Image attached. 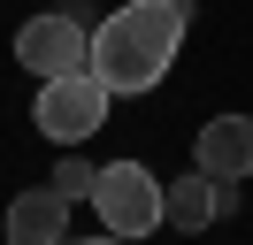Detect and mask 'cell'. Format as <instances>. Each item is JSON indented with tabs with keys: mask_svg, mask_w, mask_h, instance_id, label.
Segmentation results:
<instances>
[{
	"mask_svg": "<svg viewBox=\"0 0 253 245\" xmlns=\"http://www.w3.org/2000/svg\"><path fill=\"white\" fill-rule=\"evenodd\" d=\"M192 168L215 176V184L253 176V115H215V122L200 130V146H192Z\"/></svg>",
	"mask_w": 253,
	"mask_h": 245,
	"instance_id": "cell-5",
	"label": "cell"
},
{
	"mask_svg": "<svg viewBox=\"0 0 253 245\" xmlns=\"http://www.w3.org/2000/svg\"><path fill=\"white\" fill-rule=\"evenodd\" d=\"M62 245H130V238H115V230H100V238H62Z\"/></svg>",
	"mask_w": 253,
	"mask_h": 245,
	"instance_id": "cell-9",
	"label": "cell"
},
{
	"mask_svg": "<svg viewBox=\"0 0 253 245\" xmlns=\"http://www.w3.org/2000/svg\"><path fill=\"white\" fill-rule=\"evenodd\" d=\"M230 207H238V192L215 184V176H200V168L176 176V184H161V222H169V230H192V238H200L207 222H222Z\"/></svg>",
	"mask_w": 253,
	"mask_h": 245,
	"instance_id": "cell-6",
	"label": "cell"
},
{
	"mask_svg": "<svg viewBox=\"0 0 253 245\" xmlns=\"http://www.w3.org/2000/svg\"><path fill=\"white\" fill-rule=\"evenodd\" d=\"M92 207H100V222H108L115 238L138 245L146 230H161V176L146 161H108L92 176Z\"/></svg>",
	"mask_w": 253,
	"mask_h": 245,
	"instance_id": "cell-3",
	"label": "cell"
},
{
	"mask_svg": "<svg viewBox=\"0 0 253 245\" xmlns=\"http://www.w3.org/2000/svg\"><path fill=\"white\" fill-rule=\"evenodd\" d=\"M108 100L115 92L100 84L92 69H69V77H39V107L31 122L54 138V146H84L92 130H108Z\"/></svg>",
	"mask_w": 253,
	"mask_h": 245,
	"instance_id": "cell-2",
	"label": "cell"
},
{
	"mask_svg": "<svg viewBox=\"0 0 253 245\" xmlns=\"http://www.w3.org/2000/svg\"><path fill=\"white\" fill-rule=\"evenodd\" d=\"M16 61H23L31 77H69V69H92V31H84L77 15L46 8V15H31V23L16 31Z\"/></svg>",
	"mask_w": 253,
	"mask_h": 245,
	"instance_id": "cell-4",
	"label": "cell"
},
{
	"mask_svg": "<svg viewBox=\"0 0 253 245\" xmlns=\"http://www.w3.org/2000/svg\"><path fill=\"white\" fill-rule=\"evenodd\" d=\"M62 238H69V199L54 184L8 199V245H62Z\"/></svg>",
	"mask_w": 253,
	"mask_h": 245,
	"instance_id": "cell-7",
	"label": "cell"
},
{
	"mask_svg": "<svg viewBox=\"0 0 253 245\" xmlns=\"http://www.w3.org/2000/svg\"><path fill=\"white\" fill-rule=\"evenodd\" d=\"M184 23H192L184 0H130V8H115L92 31V77L108 92H130V100L154 92L169 77L176 46H184Z\"/></svg>",
	"mask_w": 253,
	"mask_h": 245,
	"instance_id": "cell-1",
	"label": "cell"
},
{
	"mask_svg": "<svg viewBox=\"0 0 253 245\" xmlns=\"http://www.w3.org/2000/svg\"><path fill=\"white\" fill-rule=\"evenodd\" d=\"M92 176H100V168H84V161H77V146H69L62 161H54V176H46V184L69 199V207H77V199H92Z\"/></svg>",
	"mask_w": 253,
	"mask_h": 245,
	"instance_id": "cell-8",
	"label": "cell"
}]
</instances>
